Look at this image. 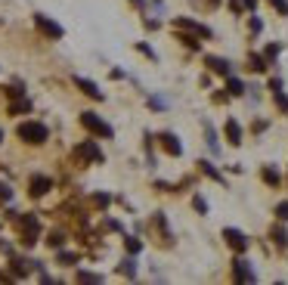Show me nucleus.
<instances>
[{"instance_id":"obj_1","label":"nucleus","mask_w":288,"mask_h":285,"mask_svg":"<svg viewBox=\"0 0 288 285\" xmlns=\"http://www.w3.org/2000/svg\"><path fill=\"white\" fill-rule=\"evenodd\" d=\"M149 230H152V236H155V242L162 248H171L174 245V232H171V226H167L164 211H155V214L149 217Z\"/></svg>"},{"instance_id":"obj_22","label":"nucleus","mask_w":288,"mask_h":285,"mask_svg":"<svg viewBox=\"0 0 288 285\" xmlns=\"http://www.w3.org/2000/svg\"><path fill=\"white\" fill-rule=\"evenodd\" d=\"M226 90H230L233 96H242V93H245L248 87H245V84H242L239 78H233V74H230V78H226Z\"/></svg>"},{"instance_id":"obj_23","label":"nucleus","mask_w":288,"mask_h":285,"mask_svg":"<svg viewBox=\"0 0 288 285\" xmlns=\"http://www.w3.org/2000/svg\"><path fill=\"white\" fill-rule=\"evenodd\" d=\"M28 108H31V103H28V99H25V96H19V99H16V103H10V115H25V112H28Z\"/></svg>"},{"instance_id":"obj_33","label":"nucleus","mask_w":288,"mask_h":285,"mask_svg":"<svg viewBox=\"0 0 288 285\" xmlns=\"http://www.w3.org/2000/svg\"><path fill=\"white\" fill-rule=\"evenodd\" d=\"M149 106H152V108H158V112H164V108H167V103H164L162 96H149Z\"/></svg>"},{"instance_id":"obj_34","label":"nucleus","mask_w":288,"mask_h":285,"mask_svg":"<svg viewBox=\"0 0 288 285\" xmlns=\"http://www.w3.org/2000/svg\"><path fill=\"white\" fill-rule=\"evenodd\" d=\"M270 3L276 6V13H279V16H288V0H270Z\"/></svg>"},{"instance_id":"obj_37","label":"nucleus","mask_w":288,"mask_h":285,"mask_svg":"<svg viewBox=\"0 0 288 285\" xmlns=\"http://www.w3.org/2000/svg\"><path fill=\"white\" fill-rule=\"evenodd\" d=\"M137 50H140L143 56H149V59H155V50H152L149 44H137Z\"/></svg>"},{"instance_id":"obj_24","label":"nucleus","mask_w":288,"mask_h":285,"mask_svg":"<svg viewBox=\"0 0 288 285\" xmlns=\"http://www.w3.org/2000/svg\"><path fill=\"white\" fill-rule=\"evenodd\" d=\"M273 103H276V108L282 115H288V96H285V90H273Z\"/></svg>"},{"instance_id":"obj_25","label":"nucleus","mask_w":288,"mask_h":285,"mask_svg":"<svg viewBox=\"0 0 288 285\" xmlns=\"http://www.w3.org/2000/svg\"><path fill=\"white\" fill-rule=\"evenodd\" d=\"M124 248L130 251V254H140V251H143V242L133 239V236H124Z\"/></svg>"},{"instance_id":"obj_30","label":"nucleus","mask_w":288,"mask_h":285,"mask_svg":"<svg viewBox=\"0 0 288 285\" xmlns=\"http://www.w3.org/2000/svg\"><path fill=\"white\" fill-rule=\"evenodd\" d=\"M279 53H282V47H279V44H270L267 50H264V56H267V62H276V56Z\"/></svg>"},{"instance_id":"obj_13","label":"nucleus","mask_w":288,"mask_h":285,"mask_svg":"<svg viewBox=\"0 0 288 285\" xmlns=\"http://www.w3.org/2000/svg\"><path fill=\"white\" fill-rule=\"evenodd\" d=\"M47 189H53V180L44 177V174H35L31 177V196L40 198V196H47Z\"/></svg>"},{"instance_id":"obj_14","label":"nucleus","mask_w":288,"mask_h":285,"mask_svg":"<svg viewBox=\"0 0 288 285\" xmlns=\"http://www.w3.org/2000/svg\"><path fill=\"white\" fill-rule=\"evenodd\" d=\"M270 242H273L276 248H288V230L282 226V220L276 226H270Z\"/></svg>"},{"instance_id":"obj_36","label":"nucleus","mask_w":288,"mask_h":285,"mask_svg":"<svg viewBox=\"0 0 288 285\" xmlns=\"http://www.w3.org/2000/svg\"><path fill=\"white\" fill-rule=\"evenodd\" d=\"M10 198H13V189L6 183H0V202H10Z\"/></svg>"},{"instance_id":"obj_4","label":"nucleus","mask_w":288,"mask_h":285,"mask_svg":"<svg viewBox=\"0 0 288 285\" xmlns=\"http://www.w3.org/2000/svg\"><path fill=\"white\" fill-rule=\"evenodd\" d=\"M81 124H84V127H87L90 133H96V137H106V140L115 133V130L108 127V124H106L103 118H99L96 112H84V115H81Z\"/></svg>"},{"instance_id":"obj_35","label":"nucleus","mask_w":288,"mask_h":285,"mask_svg":"<svg viewBox=\"0 0 288 285\" xmlns=\"http://www.w3.org/2000/svg\"><path fill=\"white\" fill-rule=\"evenodd\" d=\"M108 202H112V198H108L106 192H96V196H93V205H99V208H106Z\"/></svg>"},{"instance_id":"obj_44","label":"nucleus","mask_w":288,"mask_h":285,"mask_svg":"<svg viewBox=\"0 0 288 285\" xmlns=\"http://www.w3.org/2000/svg\"><path fill=\"white\" fill-rule=\"evenodd\" d=\"M0 140H3V130H0Z\"/></svg>"},{"instance_id":"obj_32","label":"nucleus","mask_w":288,"mask_h":285,"mask_svg":"<svg viewBox=\"0 0 288 285\" xmlns=\"http://www.w3.org/2000/svg\"><path fill=\"white\" fill-rule=\"evenodd\" d=\"M248 28H251V35H260L264 31V22L257 19V16H251V22H248Z\"/></svg>"},{"instance_id":"obj_28","label":"nucleus","mask_w":288,"mask_h":285,"mask_svg":"<svg viewBox=\"0 0 288 285\" xmlns=\"http://www.w3.org/2000/svg\"><path fill=\"white\" fill-rule=\"evenodd\" d=\"M78 282H90V285H99V282H103V276H99V273H78Z\"/></svg>"},{"instance_id":"obj_18","label":"nucleus","mask_w":288,"mask_h":285,"mask_svg":"<svg viewBox=\"0 0 288 285\" xmlns=\"http://www.w3.org/2000/svg\"><path fill=\"white\" fill-rule=\"evenodd\" d=\"M205 140H208V149L214 155H220V142H217V130H214V124L205 121Z\"/></svg>"},{"instance_id":"obj_6","label":"nucleus","mask_w":288,"mask_h":285,"mask_svg":"<svg viewBox=\"0 0 288 285\" xmlns=\"http://www.w3.org/2000/svg\"><path fill=\"white\" fill-rule=\"evenodd\" d=\"M37 236H40V223H37V217L35 214H25L22 217V245L25 248H31L37 242Z\"/></svg>"},{"instance_id":"obj_16","label":"nucleus","mask_w":288,"mask_h":285,"mask_svg":"<svg viewBox=\"0 0 288 285\" xmlns=\"http://www.w3.org/2000/svg\"><path fill=\"white\" fill-rule=\"evenodd\" d=\"M260 180H264L267 183V186H279V183H282V174H279L276 171V167H270V164H264V167H260Z\"/></svg>"},{"instance_id":"obj_19","label":"nucleus","mask_w":288,"mask_h":285,"mask_svg":"<svg viewBox=\"0 0 288 285\" xmlns=\"http://www.w3.org/2000/svg\"><path fill=\"white\" fill-rule=\"evenodd\" d=\"M198 171H201V174H205V177H211V180H217V183H226V180H223V174H220V171H217V167H214V164H211V161H205V158H201V161H198Z\"/></svg>"},{"instance_id":"obj_43","label":"nucleus","mask_w":288,"mask_h":285,"mask_svg":"<svg viewBox=\"0 0 288 285\" xmlns=\"http://www.w3.org/2000/svg\"><path fill=\"white\" fill-rule=\"evenodd\" d=\"M133 3H143V0H133Z\"/></svg>"},{"instance_id":"obj_7","label":"nucleus","mask_w":288,"mask_h":285,"mask_svg":"<svg viewBox=\"0 0 288 285\" xmlns=\"http://www.w3.org/2000/svg\"><path fill=\"white\" fill-rule=\"evenodd\" d=\"M155 140L162 142V149H164L167 155H174V158H180V155H183V142H180V137H177L174 130H164V133H158Z\"/></svg>"},{"instance_id":"obj_9","label":"nucleus","mask_w":288,"mask_h":285,"mask_svg":"<svg viewBox=\"0 0 288 285\" xmlns=\"http://www.w3.org/2000/svg\"><path fill=\"white\" fill-rule=\"evenodd\" d=\"M233 279L235 282H254V279H257V273H254V267L245 261V257H235V261H233Z\"/></svg>"},{"instance_id":"obj_20","label":"nucleus","mask_w":288,"mask_h":285,"mask_svg":"<svg viewBox=\"0 0 288 285\" xmlns=\"http://www.w3.org/2000/svg\"><path fill=\"white\" fill-rule=\"evenodd\" d=\"M118 273L127 276V279H133V276H137V261H133V257H124V261L118 264Z\"/></svg>"},{"instance_id":"obj_42","label":"nucleus","mask_w":288,"mask_h":285,"mask_svg":"<svg viewBox=\"0 0 288 285\" xmlns=\"http://www.w3.org/2000/svg\"><path fill=\"white\" fill-rule=\"evenodd\" d=\"M242 3H245V10H251V13L257 10V0H242Z\"/></svg>"},{"instance_id":"obj_2","label":"nucleus","mask_w":288,"mask_h":285,"mask_svg":"<svg viewBox=\"0 0 288 285\" xmlns=\"http://www.w3.org/2000/svg\"><path fill=\"white\" fill-rule=\"evenodd\" d=\"M74 161H81V164L103 161V149H99V142L96 140H84L81 146H74Z\"/></svg>"},{"instance_id":"obj_12","label":"nucleus","mask_w":288,"mask_h":285,"mask_svg":"<svg viewBox=\"0 0 288 285\" xmlns=\"http://www.w3.org/2000/svg\"><path fill=\"white\" fill-rule=\"evenodd\" d=\"M223 133H226V140H230V146H242V124L235 118H226Z\"/></svg>"},{"instance_id":"obj_21","label":"nucleus","mask_w":288,"mask_h":285,"mask_svg":"<svg viewBox=\"0 0 288 285\" xmlns=\"http://www.w3.org/2000/svg\"><path fill=\"white\" fill-rule=\"evenodd\" d=\"M35 267H37V261H13V270H16V276H19V279H22V276H28Z\"/></svg>"},{"instance_id":"obj_10","label":"nucleus","mask_w":288,"mask_h":285,"mask_svg":"<svg viewBox=\"0 0 288 285\" xmlns=\"http://www.w3.org/2000/svg\"><path fill=\"white\" fill-rule=\"evenodd\" d=\"M35 22H37V28L44 31L47 37H53V40H59V37L65 35V31H62V25H59V22H53V19H47L44 13H35Z\"/></svg>"},{"instance_id":"obj_11","label":"nucleus","mask_w":288,"mask_h":285,"mask_svg":"<svg viewBox=\"0 0 288 285\" xmlns=\"http://www.w3.org/2000/svg\"><path fill=\"white\" fill-rule=\"evenodd\" d=\"M205 65H208L214 74H220V78H230V74H233L230 59H220V56H205Z\"/></svg>"},{"instance_id":"obj_41","label":"nucleus","mask_w":288,"mask_h":285,"mask_svg":"<svg viewBox=\"0 0 288 285\" xmlns=\"http://www.w3.org/2000/svg\"><path fill=\"white\" fill-rule=\"evenodd\" d=\"M230 10H233V13H242L245 3H239V0H230Z\"/></svg>"},{"instance_id":"obj_3","label":"nucleus","mask_w":288,"mask_h":285,"mask_svg":"<svg viewBox=\"0 0 288 285\" xmlns=\"http://www.w3.org/2000/svg\"><path fill=\"white\" fill-rule=\"evenodd\" d=\"M16 133H19V140L31 142V146H37V142L47 140V124H40V121H22Z\"/></svg>"},{"instance_id":"obj_17","label":"nucleus","mask_w":288,"mask_h":285,"mask_svg":"<svg viewBox=\"0 0 288 285\" xmlns=\"http://www.w3.org/2000/svg\"><path fill=\"white\" fill-rule=\"evenodd\" d=\"M248 69L251 71H267L270 69V62H267V56H260V53H248Z\"/></svg>"},{"instance_id":"obj_15","label":"nucleus","mask_w":288,"mask_h":285,"mask_svg":"<svg viewBox=\"0 0 288 285\" xmlns=\"http://www.w3.org/2000/svg\"><path fill=\"white\" fill-rule=\"evenodd\" d=\"M74 87H81L90 99H103V90H99L93 81H87V78H74Z\"/></svg>"},{"instance_id":"obj_26","label":"nucleus","mask_w":288,"mask_h":285,"mask_svg":"<svg viewBox=\"0 0 288 285\" xmlns=\"http://www.w3.org/2000/svg\"><path fill=\"white\" fill-rule=\"evenodd\" d=\"M56 261L62 264V267H74V264H78V254H72V251H59Z\"/></svg>"},{"instance_id":"obj_39","label":"nucleus","mask_w":288,"mask_h":285,"mask_svg":"<svg viewBox=\"0 0 288 285\" xmlns=\"http://www.w3.org/2000/svg\"><path fill=\"white\" fill-rule=\"evenodd\" d=\"M267 127H270V124H267V121H254V124H251V130H254V133H264Z\"/></svg>"},{"instance_id":"obj_38","label":"nucleus","mask_w":288,"mask_h":285,"mask_svg":"<svg viewBox=\"0 0 288 285\" xmlns=\"http://www.w3.org/2000/svg\"><path fill=\"white\" fill-rule=\"evenodd\" d=\"M6 96H25V90L19 87V84H13V87H6Z\"/></svg>"},{"instance_id":"obj_29","label":"nucleus","mask_w":288,"mask_h":285,"mask_svg":"<svg viewBox=\"0 0 288 285\" xmlns=\"http://www.w3.org/2000/svg\"><path fill=\"white\" fill-rule=\"evenodd\" d=\"M47 245H50V248H62V245H65V236H62V232H50Z\"/></svg>"},{"instance_id":"obj_8","label":"nucleus","mask_w":288,"mask_h":285,"mask_svg":"<svg viewBox=\"0 0 288 285\" xmlns=\"http://www.w3.org/2000/svg\"><path fill=\"white\" fill-rule=\"evenodd\" d=\"M174 28L177 31H192V35H198V37H211V28L208 25H201L196 19H183V16H177L174 19Z\"/></svg>"},{"instance_id":"obj_31","label":"nucleus","mask_w":288,"mask_h":285,"mask_svg":"<svg viewBox=\"0 0 288 285\" xmlns=\"http://www.w3.org/2000/svg\"><path fill=\"white\" fill-rule=\"evenodd\" d=\"M276 220H282V223L288 220V202H279L276 205Z\"/></svg>"},{"instance_id":"obj_27","label":"nucleus","mask_w":288,"mask_h":285,"mask_svg":"<svg viewBox=\"0 0 288 285\" xmlns=\"http://www.w3.org/2000/svg\"><path fill=\"white\" fill-rule=\"evenodd\" d=\"M192 208H196L198 214H208V198L205 196H192Z\"/></svg>"},{"instance_id":"obj_5","label":"nucleus","mask_w":288,"mask_h":285,"mask_svg":"<svg viewBox=\"0 0 288 285\" xmlns=\"http://www.w3.org/2000/svg\"><path fill=\"white\" fill-rule=\"evenodd\" d=\"M223 242L235 254H245V251H248V236H245L242 230H235V226H223Z\"/></svg>"},{"instance_id":"obj_40","label":"nucleus","mask_w":288,"mask_h":285,"mask_svg":"<svg viewBox=\"0 0 288 285\" xmlns=\"http://www.w3.org/2000/svg\"><path fill=\"white\" fill-rule=\"evenodd\" d=\"M273 90H282V78H270V93Z\"/></svg>"}]
</instances>
